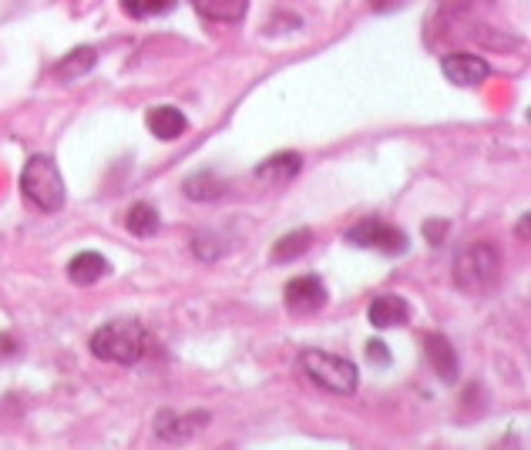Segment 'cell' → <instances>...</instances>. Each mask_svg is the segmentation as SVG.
Segmentation results:
<instances>
[{"instance_id": "cell-20", "label": "cell", "mask_w": 531, "mask_h": 450, "mask_svg": "<svg viewBox=\"0 0 531 450\" xmlns=\"http://www.w3.org/2000/svg\"><path fill=\"white\" fill-rule=\"evenodd\" d=\"M424 239L431 246H441L444 239H448V222L444 219H427L424 222Z\"/></svg>"}, {"instance_id": "cell-10", "label": "cell", "mask_w": 531, "mask_h": 450, "mask_svg": "<svg viewBox=\"0 0 531 450\" xmlns=\"http://www.w3.org/2000/svg\"><path fill=\"white\" fill-rule=\"evenodd\" d=\"M366 320L370 326H377V330H390V326H403V323L411 320V303L397 293H384L370 303L366 309Z\"/></svg>"}, {"instance_id": "cell-21", "label": "cell", "mask_w": 531, "mask_h": 450, "mask_svg": "<svg viewBox=\"0 0 531 450\" xmlns=\"http://www.w3.org/2000/svg\"><path fill=\"white\" fill-rule=\"evenodd\" d=\"M366 360H370L374 367H390V350L384 346V340H370V343H366Z\"/></svg>"}, {"instance_id": "cell-8", "label": "cell", "mask_w": 531, "mask_h": 450, "mask_svg": "<svg viewBox=\"0 0 531 450\" xmlns=\"http://www.w3.org/2000/svg\"><path fill=\"white\" fill-rule=\"evenodd\" d=\"M299 172H303V155L299 152H280V155H272V158H266V162H260L252 175H256V185L272 189V185H286V182H293Z\"/></svg>"}, {"instance_id": "cell-6", "label": "cell", "mask_w": 531, "mask_h": 450, "mask_svg": "<svg viewBox=\"0 0 531 450\" xmlns=\"http://www.w3.org/2000/svg\"><path fill=\"white\" fill-rule=\"evenodd\" d=\"M327 286H323V279L319 276H296V279H289L283 289V303L289 306V313H303V316H309V313H319V309L327 306Z\"/></svg>"}, {"instance_id": "cell-1", "label": "cell", "mask_w": 531, "mask_h": 450, "mask_svg": "<svg viewBox=\"0 0 531 450\" xmlns=\"http://www.w3.org/2000/svg\"><path fill=\"white\" fill-rule=\"evenodd\" d=\"M21 192L24 199L41 209V212H61L64 202H68V189H64V178H61L58 165L51 155H34L27 158L24 172H21Z\"/></svg>"}, {"instance_id": "cell-9", "label": "cell", "mask_w": 531, "mask_h": 450, "mask_svg": "<svg viewBox=\"0 0 531 450\" xmlns=\"http://www.w3.org/2000/svg\"><path fill=\"white\" fill-rule=\"evenodd\" d=\"M209 424V414L199 410V414H172V410H162L158 420H155V434L168 444H182V440H189L199 427Z\"/></svg>"}, {"instance_id": "cell-4", "label": "cell", "mask_w": 531, "mask_h": 450, "mask_svg": "<svg viewBox=\"0 0 531 450\" xmlns=\"http://www.w3.org/2000/svg\"><path fill=\"white\" fill-rule=\"evenodd\" d=\"M299 367L319 390L346 397V393H356V387H360V373H356L354 363L337 353H327V350H307L299 356Z\"/></svg>"}, {"instance_id": "cell-17", "label": "cell", "mask_w": 531, "mask_h": 450, "mask_svg": "<svg viewBox=\"0 0 531 450\" xmlns=\"http://www.w3.org/2000/svg\"><path fill=\"white\" fill-rule=\"evenodd\" d=\"M98 64V51L95 48H74L68 58L58 64V78L61 81H78V78H84V74L91 71Z\"/></svg>"}, {"instance_id": "cell-22", "label": "cell", "mask_w": 531, "mask_h": 450, "mask_svg": "<svg viewBox=\"0 0 531 450\" xmlns=\"http://www.w3.org/2000/svg\"><path fill=\"white\" fill-rule=\"evenodd\" d=\"M407 0H370V7L377 14H390V11H401Z\"/></svg>"}, {"instance_id": "cell-13", "label": "cell", "mask_w": 531, "mask_h": 450, "mask_svg": "<svg viewBox=\"0 0 531 450\" xmlns=\"http://www.w3.org/2000/svg\"><path fill=\"white\" fill-rule=\"evenodd\" d=\"M145 125H148V131H152L158 142H175V138H182V135L189 131V118L172 105L152 108Z\"/></svg>"}, {"instance_id": "cell-11", "label": "cell", "mask_w": 531, "mask_h": 450, "mask_svg": "<svg viewBox=\"0 0 531 450\" xmlns=\"http://www.w3.org/2000/svg\"><path fill=\"white\" fill-rule=\"evenodd\" d=\"M424 353L427 360H431V367H434V373L444 383H458V353H454V346H450V340L444 336V333H431L424 340Z\"/></svg>"}, {"instance_id": "cell-12", "label": "cell", "mask_w": 531, "mask_h": 450, "mask_svg": "<svg viewBox=\"0 0 531 450\" xmlns=\"http://www.w3.org/2000/svg\"><path fill=\"white\" fill-rule=\"evenodd\" d=\"M105 276H111V262L95 249L78 252V256L68 262V279H71L74 286H95V283H101Z\"/></svg>"}, {"instance_id": "cell-16", "label": "cell", "mask_w": 531, "mask_h": 450, "mask_svg": "<svg viewBox=\"0 0 531 450\" xmlns=\"http://www.w3.org/2000/svg\"><path fill=\"white\" fill-rule=\"evenodd\" d=\"M125 225H128L131 236L152 239L162 229V215L155 212V205H148V202H135L128 209V215H125Z\"/></svg>"}, {"instance_id": "cell-15", "label": "cell", "mask_w": 531, "mask_h": 450, "mask_svg": "<svg viewBox=\"0 0 531 450\" xmlns=\"http://www.w3.org/2000/svg\"><path fill=\"white\" fill-rule=\"evenodd\" d=\"M309 246H313V232H309V229H293V232H286L283 239H276V242H272L270 259L276 262V266H286V262L299 259Z\"/></svg>"}, {"instance_id": "cell-2", "label": "cell", "mask_w": 531, "mask_h": 450, "mask_svg": "<svg viewBox=\"0 0 531 450\" xmlns=\"http://www.w3.org/2000/svg\"><path fill=\"white\" fill-rule=\"evenodd\" d=\"M91 353L105 363H119V367H135L142 360L145 330L135 320H111L98 326L91 336Z\"/></svg>"}, {"instance_id": "cell-14", "label": "cell", "mask_w": 531, "mask_h": 450, "mask_svg": "<svg viewBox=\"0 0 531 450\" xmlns=\"http://www.w3.org/2000/svg\"><path fill=\"white\" fill-rule=\"evenodd\" d=\"M192 7L215 24H239L249 11V0H192Z\"/></svg>"}, {"instance_id": "cell-19", "label": "cell", "mask_w": 531, "mask_h": 450, "mask_svg": "<svg viewBox=\"0 0 531 450\" xmlns=\"http://www.w3.org/2000/svg\"><path fill=\"white\" fill-rule=\"evenodd\" d=\"M121 7L128 17H155V14H166L175 7V0H121Z\"/></svg>"}, {"instance_id": "cell-7", "label": "cell", "mask_w": 531, "mask_h": 450, "mask_svg": "<svg viewBox=\"0 0 531 450\" xmlns=\"http://www.w3.org/2000/svg\"><path fill=\"white\" fill-rule=\"evenodd\" d=\"M441 71L448 78L450 84H458V88H478V84L488 81V74H491V64L478 54H448V58L441 61Z\"/></svg>"}, {"instance_id": "cell-18", "label": "cell", "mask_w": 531, "mask_h": 450, "mask_svg": "<svg viewBox=\"0 0 531 450\" xmlns=\"http://www.w3.org/2000/svg\"><path fill=\"white\" fill-rule=\"evenodd\" d=\"M182 192H185L192 202H215V199H223L225 185H223V178L213 175V172H199V175L185 178Z\"/></svg>"}, {"instance_id": "cell-5", "label": "cell", "mask_w": 531, "mask_h": 450, "mask_svg": "<svg viewBox=\"0 0 531 450\" xmlns=\"http://www.w3.org/2000/svg\"><path fill=\"white\" fill-rule=\"evenodd\" d=\"M346 242L356 246V249H380L384 256H403L407 252V236H403L397 225L380 222V219H364L356 222L354 229H346Z\"/></svg>"}, {"instance_id": "cell-3", "label": "cell", "mask_w": 531, "mask_h": 450, "mask_svg": "<svg viewBox=\"0 0 531 450\" xmlns=\"http://www.w3.org/2000/svg\"><path fill=\"white\" fill-rule=\"evenodd\" d=\"M454 279L464 293H491L501 279V256L488 242H474L458 252L454 259Z\"/></svg>"}]
</instances>
